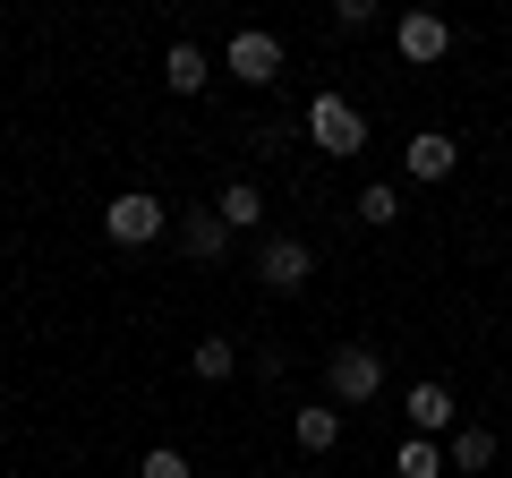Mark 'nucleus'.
Returning a JSON list of instances; mask_svg holds the SVG:
<instances>
[{
	"mask_svg": "<svg viewBox=\"0 0 512 478\" xmlns=\"http://www.w3.org/2000/svg\"><path fill=\"white\" fill-rule=\"evenodd\" d=\"M291 444H299L308 461H325L333 444H342V410H333V402H308V410H291Z\"/></svg>",
	"mask_w": 512,
	"mask_h": 478,
	"instance_id": "obj_9",
	"label": "nucleus"
},
{
	"mask_svg": "<svg viewBox=\"0 0 512 478\" xmlns=\"http://www.w3.org/2000/svg\"><path fill=\"white\" fill-rule=\"evenodd\" d=\"M393 43H402V60H419V69H427V60H444V52H453V26H444L436 9H410V18L393 26Z\"/></svg>",
	"mask_w": 512,
	"mask_h": 478,
	"instance_id": "obj_8",
	"label": "nucleus"
},
{
	"mask_svg": "<svg viewBox=\"0 0 512 478\" xmlns=\"http://www.w3.org/2000/svg\"><path fill=\"white\" fill-rule=\"evenodd\" d=\"M359 222H367V231H393V222H402V188H359Z\"/></svg>",
	"mask_w": 512,
	"mask_h": 478,
	"instance_id": "obj_14",
	"label": "nucleus"
},
{
	"mask_svg": "<svg viewBox=\"0 0 512 478\" xmlns=\"http://www.w3.org/2000/svg\"><path fill=\"white\" fill-rule=\"evenodd\" d=\"M308 274H316V257L299 239H265V248H256V282H265V291H308Z\"/></svg>",
	"mask_w": 512,
	"mask_h": 478,
	"instance_id": "obj_5",
	"label": "nucleus"
},
{
	"mask_svg": "<svg viewBox=\"0 0 512 478\" xmlns=\"http://www.w3.org/2000/svg\"><path fill=\"white\" fill-rule=\"evenodd\" d=\"M222 69H231L239 86H274V77H282V35H265V26H239L231 52H222Z\"/></svg>",
	"mask_w": 512,
	"mask_h": 478,
	"instance_id": "obj_4",
	"label": "nucleus"
},
{
	"mask_svg": "<svg viewBox=\"0 0 512 478\" xmlns=\"http://www.w3.org/2000/svg\"><path fill=\"white\" fill-rule=\"evenodd\" d=\"M444 461H453V453H436V436H410L402 453H393V470H402V478H444Z\"/></svg>",
	"mask_w": 512,
	"mask_h": 478,
	"instance_id": "obj_13",
	"label": "nucleus"
},
{
	"mask_svg": "<svg viewBox=\"0 0 512 478\" xmlns=\"http://www.w3.org/2000/svg\"><path fill=\"white\" fill-rule=\"evenodd\" d=\"M163 205H154V188H120V197L103 205V231L120 239V248H154V239H163Z\"/></svg>",
	"mask_w": 512,
	"mask_h": 478,
	"instance_id": "obj_2",
	"label": "nucleus"
},
{
	"mask_svg": "<svg viewBox=\"0 0 512 478\" xmlns=\"http://www.w3.org/2000/svg\"><path fill=\"white\" fill-rule=\"evenodd\" d=\"M402 171H410V180H427V188H436V180H453V171H461V137L419 129V137L402 146Z\"/></svg>",
	"mask_w": 512,
	"mask_h": 478,
	"instance_id": "obj_6",
	"label": "nucleus"
},
{
	"mask_svg": "<svg viewBox=\"0 0 512 478\" xmlns=\"http://www.w3.org/2000/svg\"><path fill=\"white\" fill-rule=\"evenodd\" d=\"M453 470H495V436L487 427H453Z\"/></svg>",
	"mask_w": 512,
	"mask_h": 478,
	"instance_id": "obj_16",
	"label": "nucleus"
},
{
	"mask_svg": "<svg viewBox=\"0 0 512 478\" xmlns=\"http://www.w3.org/2000/svg\"><path fill=\"white\" fill-rule=\"evenodd\" d=\"M402 410H410V436H444V427L461 419V402H453V385H436V376H419V385L402 393Z\"/></svg>",
	"mask_w": 512,
	"mask_h": 478,
	"instance_id": "obj_7",
	"label": "nucleus"
},
{
	"mask_svg": "<svg viewBox=\"0 0 512 478\" xmlns=\"http://www.w3.org/2000/svg\"><path fill=\"white\" fill-rule=\"evenodd\" d=\"M188 368H197V385H222V376L239 368V350H231V342L214 333V342H197V350H188Z\"/></svg>",
	"mask_w": 512,
	"mask_h": 478,
	"instance_id": "obj_15",
	"label": "nucleus"
},
{
	"mask_svg": "<svg viewBox=\"0 0 512 478\" xmlns=\"http://www.w3.org/2000/svg\"><path fill=\"white\" fill-rule=\"evenodd\" d=\"M325 393H333V410H367L384 393V350H367V342H342L325 359Z\"/></svg>",
	"mask_w": 512,
	"mask_h": 478,
	"instance_id": "obj_1",
	"label": "nucleus"
},
{
	"mask_svg": "<svg viewBox=\"0 0 512 478\" xmlns=\"http://www.w3.org/2000/svg\"><path fill=\"white\" fill-rule=\"evenodd\" d=\"M308 137H316V154H359L367 146V120H359L350 94H316V103H308Z\"/></svg>",
	"mask_w": 512,
	"mask_h": 478,
	"instance_id": "obj_3",
	"label": "nucleus"
},
{
	"mask_svg": "<svg viewBox=\"0 0 512 478\" xmlns=\"http://www.w3.org/2000/svg\"><path fill=\"white\" fill-rule=\"evenodd\" d=\"M205 77H214V60H205L197 43H171V52H163V86H171V94H197Z\"/></svg>",
	"mask_w": 512,
	"mask_h": 478,
	"instance_id": "obj_10",
	"label": "nucleus"
},
{
	"mask_svg": "<svg viewBox=\"0 0 512 478\" xmlns=\"http://www.w3.org/2000/svg\"><path fill=\"white\" fill-rule=\"evenodd\" d=\"M214 214L231 222V231H256V222H265V188H256V180H231V188L214 197Z\"/></svg>",
	"mask_w": 512,
	"mask_h": 478,
	"instance_id": "obj_11",
	"label": "nucleus"
},
{
	"mask_svg": "<svg viewBox=\"0 0 512 478\" xmlns=\"http://www.w3.org/2000/svg\"><path fill=\"white\" fill-rule=\"evenodd\" d=\"M137 478H197V470H188V453H180V444H154V453L137 461Z\"/></svg>",
	"mask_w": 512,
	"mask_h": 478,
	"instance_id": "obj_17",
	"label": "nucleus"
},
{
	"mask_svg": "<svg viewBox=\"0 0 512 478\" xmlns=\"http://www.w3.org/2000/svg\"><path fill=\"white\" fill-rule=\"evenodd\" d=\"M180 248H188V257H222V248H231V222H222V214H188L180 222Z\"/></svg>",
	"mask_w": 512,
	"mask_h": 478,
	"instance_id": "obj_12",
	"label": "nucleus"
}]
</instances>
